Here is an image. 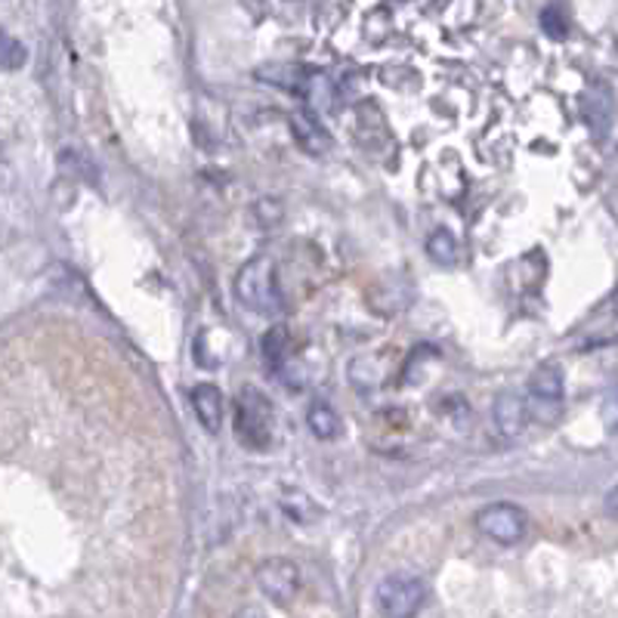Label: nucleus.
<instances>
[{
    "label": "nucleus",
    "mask_w": 618,
    "mask_h": 618,
    "mask_svg": "<svg viewBox=\"0 0 618 618\" xmlns=\"http://www.w3.org/2000/svg\"><path fill=\"white\" fill-rule=\"evenodd\" d=\"M257 584L272 603L288 606L300 591V569H297V563L285 560V557H272L257 566Z\"/></svg>",
    "instance_id": "6"
},
{
    "label": "nucleus",
    "mask_w": 618,
    "mask_h": 618,
    "mask_svg": "<svg viewBox=\"0 0 618 618\" xmlns=\"http://www.w3.org/2000/svg\"><path fill=\"white\" fill-rule=\"evenodd\" d=\"M307 424L309 430H312V436L322 440V443H329V440H334V436L341 433V418H337V411H334L329 403H312V406H309Z\"/></svg>",
    "instance_id": "11"
},
{
    "label": "nucleus",
    "mask_w": 618,
    "mask_h": 618,
    "mask_svg": "<svg viewBox=\"0 0 618 618\" xmlns=\"http://www.w3.org/2000/svg\"><path fill=\"white\" fill-rule=\"evenodd\" d=\"M288 349L291 344H288V329H285V325H272V329L263 334V359H267L272 368L285 362Z\"/></svg>",
    "instance_id": "15"
},
{
    "label": "nucleus",
    "mask_w": 618,
    "mask_h": 618,
    "mask_svg": "<svg viewBox=\"0 0 618 618\" xmlns=\"http://www.w3.org/2000/svg\"><path fill=\"white\" fill-rule=\"evenodd\" d=\"M291 131H294V139L300 143V149L309 154H325L331 152V146H334L329 131L319 124V118L309 115V112L291 115Z\"/></svg>",
    "instance_id": "9"
},
{
    "label": "nucleus",
    "mask_w": 618,
    "mask_h": 618,
    "mask_svg": "<svg viewBox=\"0 0 618 618\" xmlns=\"http://www.w3.org/2000/svg\"><path fill=\"white\" fill-rule=\"evenodd\" d=\"M427 584L424 579L411 576V572H393L386 579L378 581L374 588V600L378 609L390 618H408L418 613V606L424 603Z\"/></svg>",
    "instance_id": "2"
},
{
    "label": "nucleus",
    "mask_w": 618,
    "mask_h": 618,
    "mask_svg": "<svg viewBox=\"0 0 618 618\" xmlns=\"http://www.w3.org/2000/svg\"><path fill=\"white\" fill-rule=\"evenodd\" d=\"M235 300L257 316H279L282 312V288L279 270L270 257H251L235 275Z\"/></svg>",
    "instance_id": "1"
},
{
    "label": "nucleus",
    "mask_w": 618,
    "mask_h": 618,
    "mask_svg": "<svg viewBox=\"0 0 618 618\" xmlns=\"http://www.w3.org/2000/svg\"><path fill=\"white\" fill-rule=\"evenodd\" d=\"M235 436L248 448L263 452L272 440V408L257 390H242L235 403Z\"/></svg>",
    "instance_id": "3"
},
{
    "label": "nucleus",
    "mask_w": 618,
    "mask_h": 618,
    "mask_svg": "<svg viewBox=\"0 0 618 618\" xmlns=\"http://www.w3.org/2000/svg\"><path fill=\"white\" fill-rule=\"evenodd\" d=\"M541 28H544V35L554 40H563L569 35V22L563 16L560 7H547V10H541Z\"/></svg>",
    "instance_id": "18"
},
{
    "label": "nucleus",
    "mask_w": 618,
    "mask_h": 618,
    "mask_svg": "<svg viewBox=\"0 0 618 618\" xmlns=\"http://www.w3.org/2000/svg\"><path fill=\"white\" fill-rule=\"evenodd\" d=\"M25 59H28L25 47L10 32L0 28V72H16L25 65Z\"/></svg>",
    "instance_id": "16"
},
{
    "label": "nucleus",
    "mask_w": 618,
    "mask_h": 618,
    "mask_svg": "<svg viewBox=\"0 0 618 618\" xmlns=\"http://www.w3.org/2000/svg\"><path fill=\"white\" fill-rule=\"evenodd\" d=\"M477 529L483 532L485 539H492L495 544H517L529 529V520L517 504H485L483 510L477 514Z\"/></svg>",
    "instance_id": "4"
},
{
    "label": "nucleus",
    "mask_w": 618,
    "mask_h": 618,
    "mask_svg": "<svg viewBox=\"0 0 618 618\" xmlns=\"http://www.w3.org/2000/svg\"><path fill=\"white\" fill-rule=\"evenodd\" d=\"M59 168L65 171V174H72L75 180H84V183H97L99 180V171L97 164H94V158L87 152H81V149H62L59 154Z\"/></svg>",
    "instance_id": "12"
},
{
    "label": "nucleus",
    "mask_w": 618,
    "mask_h": 618,
    "mask_svg": "<svg viewBox=\"0 0 618 618\" xmlns=\"http://www.w3.org/2000/svg\"><path fill=\"white\" fill-rule=\"evenodd\" d=\"M254 213L260 217V223H263V226H275V223L282 220V205H279L275 198H263V201H257Z\"/></svg>",
    "instance_id": "19"
},
{
    "label": "nucleus",
    "mask_w": 618,
    "mask_h": 618,
    "mask_svg": "<svg viewBox=\"0 0 618 618\" xmlns=\"http://www.w3.org/2000/svg\"><path fill=\"white\" fill-rule=\"evenodd\" d=\"M427 254H430V260L440 263V267H455V263H458V242H455V235L448 230L430 232Z\"/></svg>",
    "instance_id": "13"
},
{
    "label": "nucleus",
    "mask_w": 618,
    "mask_h": 618,
    "mask_svg": "<svg viewBox=\"0 0 618 618\" xmlns=\"http://www.w3.org/2000/svg\"><path fill=\"white\" fill-rule=\"evenodd\" d=\"M257 77L267 84H279L285 90H300V84H304V72L297 65H263V69H257Z\"/></svg>",
    "instance_id": "14"
},
{
    "label": "nucleus",
    "mask_w": 618,
    "mask_h": 618,
    "mask_svg": "<svg viewBox=\"0 0 618 618\" xmlns=\"http://www.w3.org/2000/svg\"><path fill=\"white\" fill-rule=\"evenodd\" d=\"M193 411L195 418L201 421V427L208 433H220L223 427V411H226V403H223V393L220 386L213 384H198L193 390Z\"/></svg>",
    "instance_id": "8"
},
{
    "label": "nucleus",
    "mask_w": 618,
    "mask_h": 618,
    "mask_svg": "<svg viewBox=\"0 0 618 618\" xmlns=\"http://www.w3.org/2000/svg\"><path fill=\"white\" fill-rule=\"evenodd\" d=\"M529 415H535L539 421H554L560 415L563 403V374L557 366H539L529 378Z\"/></svg>",
    "instance_id": "5"
},
{
    "label": "nucleus",
    "mask_w": 618,
    "mask_h": 618,
    "mask_svg": "<svg viewBox=\"0 0 618 618\" xmlns=\"http://www.w3.org/2000/svg\"><path fill=\"white\" fill-rule=\"evenodd\" d=\"M300 94H304V99H307L312 112H334V106H337V87H334L331 77L325 75L304 77Z\"/></svg>",
    "instance_id": "10"
},
{
    "label": "nucleus",
    "mask_w": 618,
    "mask_h": 618,
    "mask_svg": "<svg viewBox=\"0 0 618 618\" xmlns=\"http://www.w3.org/2000/svg\"><path fill=\"white\" fill-rule=\"evenodd\" d=\"M492 418H495V430L502 433L504 440H517L522 430H526V421H529V408L522 403L520 396L514 393H504L495 399V408H492Z\"/></svg>",
    "instance_id": "7"
},
{
    "label": "nucleus",
    "mask_w": 618,
    "mask_h": 618,
    "mask_svg": "<svg viewBox=\"0 0 618 618\" xmlns=\"http://www.w3.org/2000/svg\"><path fill=\"white\" fill-rule=\"evenodd\" d=\"M282 507H285V514H288L291 520H297V522H309L319 517V510H316V504L309 502V495L297 492V489H285Z\"/></svg>",
    "instance_id": "17"
}]
</instances>
